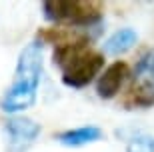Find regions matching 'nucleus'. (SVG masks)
<instances>
[{
  "mask_svg": "<svg viewBox=\"0 0 154 152\" xmlns=\"http://www.w3.org/2000/svg\"><path fill=\"white\" fill-rule=\"evenodd\" d=\"M132 76V84L128 88L126 106L148 108L154 104V48L144 52L138 58Z\"/></svg>",
  "mask_w": 154,
  "mask_h": 152,
  "instance_id": "4",
  "label": "nucleus"
},
{
  "mask_svg": "<svg viewBox=\"0 0 154 152\" xmlns=\"http://www.w3.org/2000/svg\"><path fill=\"white\" fill-rule=\"evenodd\" d=\"M42 42L32 40L26 44L18 56L16 70H14V80H12L10 88L4 92L0 98V108L6 114H16L30 108L36 102V90L40 84V76H42Z\"/></svg>",
  "mask_w": 154,
  "mask_h": 152,
  "instance_id": "1",
  "label": "nucleus"
},
{
  "mask_svg": "<svg viewBox=\"0 0 154 152\" xmlns=\"http://www.w3.org/2000/svg\"><path fill=\"white\" fill-rule=\"evenodd\" d=\"M44 18L74 28H92L102 20V4L90 0H50L42 4Z\"/></svg>",
  "mask_w": 154,
  "mask_h": 152,
  "instance_id": "3",
  "label": "nucleus"
},
{
  "mask_svg": "<svg viewBox=\"0 0 154 152\" xmlns=\"http://www.w3.org/2000/svg\"><path fill=\"white\" fill-rule=\"evenodd\" d=\"M138 42V34L136 30L132 28H120L116 32H112L106 38V42L102 44L104 54H110V56H120L132 48V46Z\"/></svg>",
  "mask_w": 154,
  "mask_h": 152,
  "instance_id": "8",
  "label": "nucleus"
},
{
  "mask_svg": "<svg viewBox=\"0 0 154 152\" xmlns=\"http://www.w3.org/2000/svg\"><path fill=\"white\" fill-rule=\"evenodd\" d=\"M52 60L62 70V82L68 88L88 86L104 68V54L92 50L86 36L56 42Z\"/></svg>",
  "mask_w": 154,
  "mask_h": 152,
  "instance_id": "2",
  "label": "nucleus"
},
{
  "mask_svg": "<svg viewBox=\"0 0 154 152\" xmlns=\"http://www.w3.org/2000/svg\"><path fill=\"white\" fill-rule=\"evenodd\" d=\"M102 138V130L94 126V124H86V126H78V128H68L56 134V140L62 146H70V148H78V146H86L92 142H98Z\"/></svg>",
  "mask_w": 154,
  "mask_h": 152,
  "instance_id": "7",
  "label": "nucleus"
},
{
  "mask_svg": "<svg viewBox=\"0 0 154 152\" xmlns=\"http://www.w3.org/2000/svg\"><path fill=\"white\" fill-rule=\"evenodd\" d=\"M130 78V66L124 60H116L104 68L96 80V94L102 100H112Z\"/></svg>",
  "mask_w": 154,
  "mask_h": 152,
  "instance_id": "6",
  "label": "nucleus"
},
{
  "mask_svg": "<svg viewBox=\"0 0 154 152\" xmlns=\"http://www.w3.org/2000/svg\"><path fill=\"white\" fill-rule=\"evenodd\" d=\"M126 152H154V136H136L128 142Z\"/></svg>",
  "mask_w": 154,
  "mask_h": 152,
  "instance_id": "9",
  "label": "nucleus"
},
{
  "mask_svg": "<svg viewBox=\"0 0 154 152\" xmlns=\"http://www.w3.org/2000/svg\"><path fill=\"white\" fill-rule=\"evenodd\" d=\"M40 124L26 116H12L4 122V132L10 152H26L40 134Z\"/></svg>",
  "mask_w": 154,
  "mask_h": 152,
  "instance_id": "5",
  "label": "nucleus"
}]
</instances>
